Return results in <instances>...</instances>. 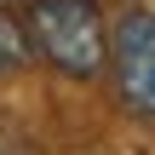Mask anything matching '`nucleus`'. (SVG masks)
Returning a JSON list of instances; mask_svg holds the SVG:
<instances>
[{
    "instance_id": "1",
    "label": "nucleus",
    "mask_w": 155,
    "mask_h": 155,
    "mask_svg": "<svg viewBox=\"0 0 155 155\" xmlns=\"http://www.w3.org/2000/svg\"><path fill=\"white\" fill-rule=\"evenodd\" d=\"M23 29H29L35 58H46L58 75L92 81L109 63V29H104L98 0H35L23 12Z\"/></svg>"
},
{
    "instance_id": "2",
    "label": "nucleus",
    "mask_w": 155,
    "mask_h": 155,
    "mask_svg": "<svg viewBox=\"0 0 155 155\" xmlns=\"http://www.w3.org/2000/svg\"><path fill=\"white\" fill-rule=\"evenodd\" d=\"M109 63H115V92L132 115L155 121V12L132 6L115 17L109 35Z\"/></svg>"
},
{
    "instance_id": "3",
    "label": "nucleus",
    "mask_w": 155,
    "mask_h": 155,
    "mask_svg": "<svg viewBox=\"0 0 155 155\" xmlns=\"http://www.w3.org/2000/svg\"><path fill=\"white\" fill-rule=\"evenodd\" d=\"M29 58H35V46H29V29H23V17L0 12V75H17Z\"/></svg>"
}]
</instances>
